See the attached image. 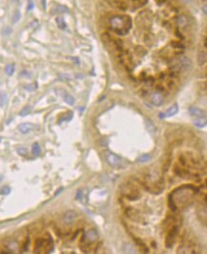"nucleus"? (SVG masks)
I'll return each instance as SVG.
<instances>
[{
	"instance_id": "nucleus-1",
	"label": "nucleus",
	"mask_w": 207,
	"mask_h": 254,
	"mask_svg": "<svg viewBox=\"0 0 207 254\" xmlns=\"http://www.w3.org/2000/svg\"><path fill=\"white\" fill-rule=\"evenodd\" d=\"M106 157H107L108 162L110 163L111 166L117 167V166H119L120 164H121V159H120V158L117 155L113 154V153L108 152L107 155H106Z\"/></svg>"
},
{
	"instance_id": "nucleus-2",
	"label": "nucleus",
	"mask_w": 207,
	"mask_h": 254,
	"mask_svg": "<svg viewBox=\"0 0 207 254\" xmlns=\"http://www.w3.org/2000/svg\"><path fill=\"white\" fill-rule=\"evenodd\" d=\"M35 128H36V125L30 123V122H25V123H21L18 125V130L22 134H28L32 132L33 130H35Z\"/></svg>"
},
{
	"instance_id": "nucleus-3",
	"label": "nucleus",
	"mask_w": 207,
	"mask_h": 254,
	"mask_svg": "<svg viewBox=\"0 0 207 254\" xmlns=\"http://www.w3.org/2000/svg\"><path fill=\"white\" fill-rule=\"evenodd\" d=\"M98 239V233L95 229H89L84 235V240L89 243H93Z\"/></svg>"
},
{
	"instance_id": "nucleus-4",
	"label": "nucleus",
	"mask_w": 207,
	"mask_h": 254,
	"mask_svg": "<svg viewBox=\"0 0 207 254\" xmlns=\"http://www.w3.org/2000/svg\"><path fill=\"white\" fill-rule=\"evenodd\" d=\"M189 112L192 116L197 117V118H205L206 117L205 112H204L202 109L198 108V107H191L189 109Z\"/></svg>"
},
{
	"instance_id": "nucleus-5",
	"label": "nucleus",
	"mask_w": 207,
	"mask_h": 254,
	"mask_svg": "<svg viewBox=\"0 0 207 254\" xmlns=\"http://www.w3.org/2000/svg\"><path fill=\"white\" fill-rule=\"evenodd\" d=\"M151 100L154 105L159 106V105H161L163 102V97L161 94H159V93H154V94L152 95Z\"/></svg>"
},
{
	"instance_id": "nucleus-6",
	"label": "nucleus",
	"mask_w": 207,
	"mask_h": 254,
	"mask_svg": "<svg viewBox=\"0 0 207 254\" xmlns=\"http://www.w3.org/2000/svg\"><path fill=\"white\" fill-rule=\"evenodd\" d=\"M76 219V213L74 211H67L64 214L63 216V221L65 223L69 225V223H72Z\"/></svg>"
},
{
	"instance_id": "nucleus-7",
	"label": "nucleus",
	"mask_w": 207,
	"mask_h": 254,
	"mask_svg": "<svg viewBox=\"0 0 207 254\" xmlns=\"http://www.w3.org/2000/svg\"><path fill=\"white\" fill-rule=\"evenodd\" d=\"M176 112H178V106L174 105V106H172L169 110L166 111L165 113L161 114L160 118H168V117H171V116H173V115H175Z\"/></svg>"
},
{
	"instance_id": "nucleus-8",
	"label": "nucleus",
	"mask_w": 207,
	"mask_h": 254,
	"mask_svg": "<svg viewBox=\"0 0 207 254\" xmlns=\"http://www.w3.org/2000/svg\"><path fill=\"white\" fill-rule=\"evenodd\" d=\"M45 245V239L44 238H39L36 241V245H35V251L39 252L42 248H44Z\"/></svg>"
},
{
	"instance_id": "nucleus-9",
	"label": "nucleus",
	"mask_w": 207,
	"mask_h": 254,
	"mask_svg": "<svg viewBox=\"0 0 207 254\" xmlns=\"http://www.w3.org/2000/svg\"><path fill=\"white\" fill-rule=\"evenodd\" d=\"M194 124L198 128H202L207 125V119L206 118H197L194 121Z\"/></svg>"
},
{
	"instance_id": "nucleus-10",
	"label": "nucleus",
	"mask_w": 207,
	"mask_h": 254,
	"mask_svg": "<svg viewBox=\"0 0 207 254\" xmlns=\"http://www.w3.org/2000/svg\"><path fill=\"white\" fill-rule=\"evenodd\" d=\"M40 152H41V148H40V145H39V143H35L34 144H33V146H32V153L35 156H39L40 154Z\"/></svg>"
},
{
	"instance_id": "nucleus-11",
	"label": "nucleus",
	"mask_w": 207,
	"mask_h": 254,
	"mask_svg": "<svg viewBox=\"0 0 207 254\" xmlns=\"http://www.w3.org/2000/svg\"><path fill=\"white\" fill-rule=\"evenodd\" d=\"M13 72H15V65L13 64L7 65L6 68H5V73H6L8 76H12Z\"/></svg>"
},
{
	"instance_id": "nucleus-12",
	"label": "nucleus",
	"mask_w": 207,
	"mask_h": 254,
	"mask_svg": "<svg viewBox=\"0 0 207 254\" xmlns=\"http://www.w3.org/2000/svg\"><path fill=\"white\" fill-rule=\"evenodd\" d=\"M63 99H64V101L66 103H68V104H70V105L74 104V101H75L74 97H73L72 95H70L69 94H65Z\"/></svg>"
},
{
	"instance_id": "nucleus-13",
	"label": "nucleus",
	"mask_w": 207,
	"mask_h": 254,
	"mask_svg": "<svg viewBox=\"0 0 207 254\" xmlns=\"http://www.w3.org/2000/svg\"><path fill=\"white\" fill-rule=\"evenodd\" d=\"M31 110H32L31 106H25V107L22 108V110L20 111L19 114H20V116L25 117V116H27V115H29V113L31 112Z\"/></svg>"
},
{
	"instance_id": "nucleus-14",
	"label": "nucleus",
	"mask_w": 207,
	"mask_h": 254,
	"mask_svg": "<svg viewBox=\"0 0 207 254\" xmlns=\"http://www.w3.org/2000/svg\"><path fill=\"white\" fill-rule=\"evenodd\" d=\"M7 101V95L6 93H0V106H3Z\"/></svg>"
},
{
	"instance_id": "nucleus-15",
	"label": "nucleus",
	"mask_w": 207,
	"mask_h": 254,
	"mask_svg": "<svg viewBox=\"0 0 207 254\" xmlns=\"http://www.w3.org/2000/svg\"><path fill=\"white\" fill-rule=\"evenodd\" d=\"M7 247H8V248H9L11 251H16V250L18 249V245H17V243H15V242L10 243V244L8 245Z\"/></svg>"
},
{
	"instance_id": "nucleus-16",
	"label": "nucleus",
	"mask_w": 207,
	"mask_h": 254,
	"mask_svg": "<svg viewBox=\"0 0 207 254\" xmlns=\"http://www.w3.org/2000/svg\"><path fill=\"white\" fill-rule=\"evenodd\" d=\"M57 22H58V26L61 29H64L65 28V24H64V21H63V19H62V17L57 18Z\"/></svg>"
},
{
	"instance_id": "nucleus-17",
	"label": "nucleus",
	"mask_w": 207,
	"mask_h": 254,
	"mask_svg": "<svg viewBox=\"0 0 207 254\" xmlns=\"http://www.w3.org/2000/svg\"><path fill=\"white\" fill-rule=\"evenodd\" d=\"M17 153L21 156H26L27 155V149L24 148V147H19V148H17Z\"/></svg>"
},
{
	"instance_id": "nucleus-18",
	"label": "nucleus",
	"mask_w": 207,
	"mask_h": 254,
	"mask_svg": "<svg viewBox=\"0 0 207 254\" xmlns=\"http://www.w3.org/2000/svg\"><path fill=\"white\" fill-rule=\"evenodd\" d=\"M150 159H151V157H150L149 155H143V156H141L139 159H138V160H139L140 162H147V160H149Z\"/></svg>"
},
{
	"instance_id": "nucleus-19",
	"label": "nucleus",
	"mask_w": 207,
	"mask_h": 254,
	"mask_svg": "<svg viewBox=\"0 0 207 254\" xmlns=\"http://www.w3.org/2000/svg\"><path fill=\"white\" fill-rule=\"evenodd\" d=\"M37 87V86L34 83V84H30V85H28V86H25L24 88H25L26 90H28V91H34V90L36 89Z\"/></svg>"
},
{
	"instance_id": "nucleus-20",
	"label": "nucleus",
	"mask_w": 207,
	"mask_h": 254,
	"mask_svg": "<svg viewBox=\"0 0 207 254\" xmlns=\"http://www.w3.org/2000/svg\"><path fill=\"white\" fill-rule=\"evenodd\" d=\"M19 18H20V13H19V12H15V15H13V21L15 23V22H17V21L19 20Z\"/></svg>"
},
{
	"instance_id": "nucleus-21",
	"label": "nucleus",
	"mask_w": 207,
	"mask_h": 254,
	"mask_svg": "<svg viewBox=\"0 0 207 254\" xmlns=\"http://www.w3.org/2000/svg\"><path fill=\"white\" fill-rule=\"evenodd\" d=\"M10 191H11V189L9 187H4L3 189H2V194H9L10 193Z\"/></svg>"
},
{
	"instance_id": "nucleus-22",
	"label": "nucleus",
	"mask_w": 207,
	"mask_h": 254,
	"mask_svg": "<svg viewBox=\"0 0 207 254\" xmlns=\"http://www.w3.org/2000/svg\"><path fill=\"white\" fill-rule=\"evenodd\" d=\"M34 8V3H33L32 0H29L28 2V10H32Z\"/></svg>"
},
{
	"instance_id": "nucleus-23",
	"label": "nucleus",
	"mask_w": 207,
	"mask_h": 254,
	"mask_svg": "<svg viewBox=\"0 0 207 254\" xmlns=\"http://www.w3.org/2000/svg\"><path fill=\"white\" fill-rule=\"evenodd\" d=\"M81 197V191H78V193H77V196H76V198H77L78 200H80Z\"/></svg>"
},
{
	"instance_id": "nucleus-24",
	"label": "nucleus",
	"mask_w": 207,
	"mask_h": 254,
	"mask_svg": "<svg viewBox=\"0 0 207 254\" xmlns=\"http://www.w3.org/2000/svg\"><path fill=\"white\" fill-rule=\"evenodd\" d=\"M202 10H203V12L206 13L207 15V5H205V6H203V8H202Z\"/></svg>"
},
{
	"instance_id": "nucleus-25",
	"label": "nucleus",
	"mask_w": 207,
	"mask_h": 254,
	"mask_svg": "<svg viewBox=\"0 0 207 254\" xmlns=\"http://www.w3.org/2000/svg\"><path fill=\"white\" fill-rule=\"evenodd\" d=\"M2 180H3V176H1V175H0V182H1Z\"/></svg>"
},
{
	"instance_id": "nucleus-26",
	"label": "nucleus",
	"mask_w": 207,
	"mask_h": 254,
	"mask_svg": "<svg viewBox=\"0 0 207 254\" xmlns=\"http://www.w3.org/2000/svg\"><path fill=\"white\" fill-rule=\"evenodd\" d=\"M0 141H1V138H0Z\"/></svg>"
}]
</instances>
